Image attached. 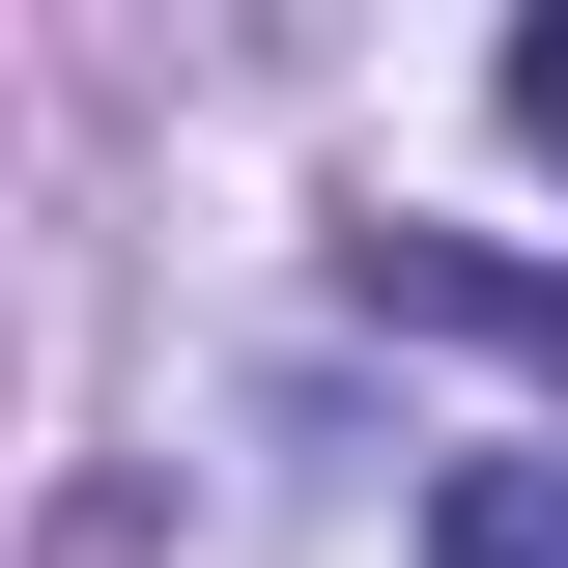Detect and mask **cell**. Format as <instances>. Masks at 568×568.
<instances>
[{
    "instance_id": "6da1fadb",
    "label": "cell",
    "mask_w": 568,
    "mask_h": 568,
    "mask_svg": "<svg viewBox=\"0 0 568 568\" xmlns=\"http://www.w3.org/2000/svg\"><path fill=\"white\" fill-rule=\"evenodd\" d=\"M426 568H568V426L540 455H455V484H426Z\"/></svg>"
},
{
    "instance_id": "7a4b0ae2",
    "label": "cell",
    "mask_w": 568,
    "mask_h": 568,
    "mask_svg": "<svg viewBox=\"0 0 568 568\" xmlns=\"http://www.w3.org/2000/svg\"><path fill=\"white\" fill-rule=\"evenodd\" d=\"M511 142H540V171H568V29H511Z\"/></svg>"
}]
</instances>
